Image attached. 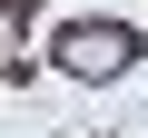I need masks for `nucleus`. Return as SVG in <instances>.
I'll return each instance as SVG.
<instances>
[{
	"label": "nucleus",
	"mask_w": 148,
	"mask_h": 138,
	"mask_svg": "<svg viewBox=\"0 0 148 138\" xmlns=\"http://www.w3.org/2000/svg\"><path fill=\"white\" fill-rule=\"evenodd\" d=\"M49 59H59V79H128V69H138V30L128 20H69L59 40H49Z\"/></svg>",
	"instance_id": "1"
},
{
	"label": "nucleus",
	"mask_w": 148,
	"mask_h": 138,
	"mask_svg": "<svg viewBox=\"0 0 148 138\" xmlns=\"http://www.w3.org/2000/svg\"><path fill=\"white\" fill-rule=\"evenodd\" d=\"M30 49V0H0V69H20Z\"/></svg>",
	"instance_id": "2"
}]
</instances>
